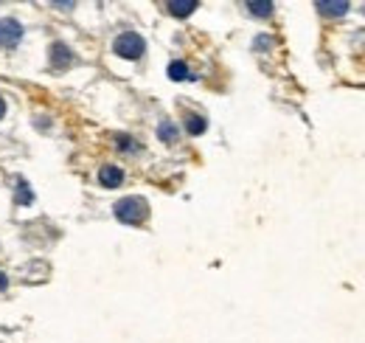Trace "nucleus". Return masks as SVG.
Masks as SVG:
<instances>
[{"label":"nucleus","instance_id":"obj_15","mask_svg":"<svg viewBox=\"0 0 365 343\" xmlns=\"http://www.w3.org/2000/svg\"><path fill=\"white\" fill-rule=\"evenodd\" d=\"M3 116H6V101L0 99V119H3Z\"/></svg>","mask_w":365,"mask_h":343},{"label":"nucleus","instance_id":"obj_16","mask_svg":"<svg viewBox=\"0 0 365 343\" xmlns=\"http://www.w3.org/2000/svg\"><path fill=\"white\" fill-rule=\"evenodd\" d=\"M363 14H365V6H363Z\"/></svg>","mask_w":365,"mask_h":343},{"label":"nucleus","instance_id":"obj_2","mask_svg":"<svg viewBox=\"0 0 365 343\" xmlns=\"http://www.w3.org/2000/svg\"><path fill=\"white\" fill-rule=\"evenodd\" d=\"M113 51H115L121 59H140L143 51H146V43H143V37L135 34V31H124V34L115 37Z\"/></svg>","mask_w":365,"mask_h":343},{"label":"nucleus","instance_id":"obj_14","mask_svg":"<svg viewBox=\"0 0 365 343\" xmlns=\"http://www.w3.org/2000/svg\"><path fill=\"white\" fill-rule=\"evenodd\" d=\"M9 287V279H6V273H0V293Z\"/></svg>","mask_w":365,"mask_h":343},{"label":"nucleus","instance_id":"obj_11","mask_svg":"<svg viewBox=\"0 0 365 343\" xmlns=\"http://www.w3.org/2000/svg\"><path fill=\"white\" fill-rule=\"evenodd\" d=\"M247 9H250V14H256V17H270L275 6L270 3V0H267V3H256V0H250Z\"/></svg>","mask_w":365,"mask_h":343},{"label":"nucleus","instance_id":"obj_3","mask_svg":"<svg viewBox=\"0 0 365 343\" xmlns=\"http://www.w3.org/2000/svg\"><path fill=\"white\" fill-rule=\"evenodd\" d=\"M20 40H23V26L11 17H3L0 20V48H14Z\"/></svg>","mask_w":365,"mask_h":343},{"label":"nucleus","instance_id":"obj_7","mask_svg":"<svg viewBox=\"0 0 365 343\" xmlns=\"http://www.w3.org/2000/svg\"><path fill=\"white\" fill-rule=\"evenodd\" d=\"M194 9H197V0H172V3H169V11H172L175 17H188Z\"/></svg>","mask_w":365,"mask_h":343},{"label":"nucleus","instance_id":"obj_9","mask_svg":"<svg viewBox=\"0 0 365 343\" xmlns=\"http://www.w3.org/2000/svg\"><path fill=\"white\" fill-rule=\"evenodd\" d=\"M169 76H172L175 82H182V79H191V71H188V65H185V62L178 59V62H172V65H169Z\"/></svg>","mask_w":365,"mask_h":343},{"label":"nucleus","instance_id":"obj_10","mask_svg":"<svg viewBox=\"0 0 365 343\" xmlns=\"http://www.w3.org/2000/svg\"><path fill=\"white\" fill-rule=\"evenodd\" d=\"M158 135H160V141H163V144H172V141H178V127H175L172 121H160Z\"/></svg>","mask_w":365,"mask_h":343},{"label":"nucleus","instance_id":"obj_12","mask_svg":"<svg viewBox=\"0 0 365 343\" xmlns=\"http://www.w3.org/2000/svg\"><path fill=\"white\" fill-rule=\"evenodd\" d=\"M115 141H118V149H121V152H140L138 141L130 138V135H115Z\"/></svg>","mask_w":365,"mask_h":343},{"label":"nucleus","instance_id":"obj_1","mask_svg":"<svg viewBox=\"0 0 365 343\" xmlns=\"http://www.w3.org/2000/svg\"><path fill=\"white\" fill-rule=\"evenodd\" d=\"M115 217L124 225H140L149 217V203L143 197H124L115 203Z\"/></svg>","mask_w":365,"mask_h":343},{"label":"nucleus","instance_id":"obj_5","mask_svg":"<svg viewBox=\"0 0 365 343\" xmlns=\"http://www.w3.org/2000/svg\"><path fill=\"white\" fill-rule=\"evenodd\" d=\"M98 183H101L104 189H118V186L124 183V172L118 169V166H101Z\"/></svg>","mask_w":365,"mask_h":343},{"label":"nucleus","instance_id":"obj_4","mask_svg":"<svg viewBox=\"0 0 365 343\" xmlns=\"http://www.w3.org/2000/svg\"><path fill=\"white\" fill-rule=\"evenodd\" d=\"M51 65H53L56 71H65V68L73 65V54H71V48H68L65 43L51 45Z\"/></svg>","mask_w":365,"mask_h":343},{"label":"nucleus","instance_id":"obj_13","mask_svg":"<svg viewBox=\"0 0 365 343\" xmlns=\"http://www.w3.org/2000/svg\"><path fill=\"white\" fill-rule=\"evenodd\" d=\"M34 197H31V192H29V183L26 180H17V203L20 206H26V203H31Z\"/></svg>","mask_w":365,"mask_h":343},{"label":"nucleus","instance_id":"obj_6","mask_svg":"<svg viewBox=\"0 0 365 343\" xmlns=\"http://www.w3.org/2000/svg\"><path fill=\"white\" fill-rule=\"evenodd\" d=\"M315 9H318L320 14H326V17H343L351 6H349L346 0H337V3H331V0H318Z\"/></svg>","mask_w":365,"mask_h":343},{"label":"nucleus","instance_id":"obj_8","mask_svg":"<svg viewBox=\"0 0 365 343\" xmlns=\"http://www.w3.org/2000/svg\"><path fill=\"white\" fill-rule=\"evenodd\" d=\"M185 129H188L191 135H202V132L208 129V124H205V119H202V116L188 113V116H185Z\"/></svg>","mask_w":365,"mask_h":343}]
</instances>
